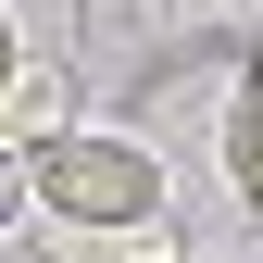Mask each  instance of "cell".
<instances>
[{"instance_id":"277c9868","label":"cell","mask_w":263,"mask_h":263,"mask_svg":"<svg viewBox=\"0 0 263 263\" xmlns=\"http://www.w3.org/2000/svg\"><path fill=\"white\" fill-rule=\"evenodd\" d=\"M0 101H13V13H0Z\"/></svg>"},{"instance_id":"3957f363","label":"cell","mask_w":263,"mask_h":263,"mask_svg":"<svg viewBox=\"0 0 263 263\" xmlns=\"http://www.w3.org/2000/svg\"><path fill=\"white\" fill-rule=\"evenodd\" d=\"M25 213H38V188H25V151H13V138H0V238H13V226H25Z\"/></svg>"},{"instance_id":"7a4b0ae2","label":"cell","mask_w":263,"mask_h":263,"mask_svg":"<svg viewBox=\"0 0 263 263\" xmlns=\"http://www.w3.org/2000/svg\"><path fill=\"white\" fill-rule=\"evenodd\" d=\"M226 188L263 201V63L238 76V101H226Z\"/></svg>"},{"instance_id":"6da1fadb","label":"cell","mask_w":263,"mask_h":263,"mask_svg":"<svg viewBox=\"0 0 263 263\" xmlns=\"http://www.w3.org/2000/svg\"><path fill=\"white\" fill-rule=\"evenodd\" d=\"M25 188H38L50 226H88V238H125V226H163V213H176V176H163L138 138H101V125L25 138Z\"/></svg>"}]
</instances>
